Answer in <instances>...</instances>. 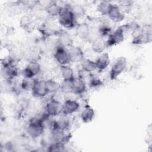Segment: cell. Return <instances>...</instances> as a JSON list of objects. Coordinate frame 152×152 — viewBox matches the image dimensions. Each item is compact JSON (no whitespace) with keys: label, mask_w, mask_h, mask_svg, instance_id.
I'll return each mask as SVG.
<instances>
[{"label":"cell","mask_w":152,"mask_h":152,"mask_svg":"<svg viewBox=\"0 0 152 152\" xmlns=\"http://www.w3.org/2000/svg\"><path fill=\"white\" fill-rule=\"evenodd\" d=\"M92 75L93 74L91 72L87 71L81 68L78 70V78L83 80L84 81L86 80L88 81Z\"/></svg>","instance_id":"d6a6232c"},{"label":"cell","mask_w":152,"mask_h":152,"mask_svg":"<svg viewBox=\"0 0 152 152\" xmlns=\"http://www.w3.org/2000/svg\"><path fill=\"white\" fill-rule=\"evenodd\" d=\"M45 126L42 120V116L31 119L27 127V132L32 138H37L43 135Z\"/></svg>","instance_id":"3957f363"},{"label":"cell","mask_w":152,"mask_h":152,"mask_svg":"<svg viewBox=\"0 0 152 152\" xmlns=\"http://www.w3.org/2000/svg\"><path fill=\"white\" fill-rule=\"evenodd\" d=\"M81 63V68L89 71V72H92L94 70L96 69V66L95 64V61H93L90 59L87 58H84Z\"/></svg>","instance_id":"484cf974"},{"label":"cell","mask_w":152,"mask_h":152,"mask_svg":"<svg viewBox=\"0 0 152 152\" xmlns=\"http://www.w3.org/2000/svg\"><path fill=\"white\" fill-rule=\"evenodd\" d=\"M127 66L126 59L124 56L118 58L112 65L109 72V78L111 80H116L122 72L125 71Z\"/></svg>","instance_id":"277c9868"},{"label":"cell","mask_w":152,"mask_h":152,"mask_svg":"<svg viewBox=\"0 0 152 152\" xmlns=\"http://www.w3.org/2000/svg\"><path fill=\"white\" fill-rule=\"evenodd\" d=\"M106 48V41L103 38L99 37L93 40L91 43V49L95 53H101Z\"/></svg>","instance_id":"ffe728a7"},{"label":"cell","mask_w":152,"mask_h":152,"mask_svg":"<svg viewBox=\"0 0 152 152\" xmlns=\"http://www.w3.org/2000/svg\"><path fill=\"white\" fill-rule=\"evenodd\" d=\"M59 72L64 80H72L75 78L72 68L68 65H61Z\"/></svg>","instance_id":"44dd1931"},{"label":"cell","mask_w":152,"mask_h":152,"mask_svg":"<svg viewBox=\"0 0 152 152\" xmlns=\"http://www.w3.org/2000/svg\"><path fill=\"white\" fill-rule=\"evenodd\" d=\"M112 5L109 1H101L97 5V11L103 15H107Z\"/></svg>","instance_id":"cb8c5ba5"},{"label":"cell","mask_w":152,"mask_h":152,"mask_svg":"<svg viewBox=\"0 0 152 152\" xmlns=\"http://www.w3.org/2000/svg\"><path fill=\"white\" fill-rule=\"evenodd\" d=\"M86 91V82L79 78H74L72 80V93L75 94H83Z\"/></svg>","instance_id":"ac0fdd59"},{"label":"cell","mask_w":152,"mask_h":152,"mask_svg":"<svg viewBox=\"0 0 152 152\" xmlns=\"http://www.w3.org/2000/svg\"><path fill=\"white\" fill-rule=\"evenodd\" d=\"M71 7V5L69 4H65L63 6L58 16L59 23L68 29L74 28L77 25L76 17L72 13Z\"/></svg>","instance_id":"7a4b0ae2"},{"label":"cell","mask_w":152,"mask_h":152,"mask_svg":"<svg viewBox=\"0 0 152 152\" xmlns=\"http://www.w3.org/2000/svg\"><path fill=\"white\" fill-rule=\"evenodd\" d=\"M68 52L71 62H81L84 58V52L80 46L72 45L69 48Z\"/></svg>","instance_id":"30bf717a"},{"label":"cell","mask_w":152,"mask_h":152,"mask_svg":"<svg viewBox=\"0 0 152 152\" xmlns=\"http://www.w3.org/2000/svg\"><path fill=\"white\" fill-rule=\"evenodd\" d=\"M36 80L34 78H24L20 84L21 88L23 90L31 91Z\"/></svg>","instance_id":"4316f807"},{"label":"cell","mask_w":152,"mask_h":152,"mask_svg":"<svg viewBox=\"0 0 152 152\" xmlns=\"http://www.w3.org/2000/svg\"><path fill=\"white\" fill-rule=\"evenodd\" d=\"M32 95L37 98H42L49 94L46 82L43 80H36L31 90Z\"/></svg>","instance_id":"9c48e42d"},{"label":"cell","mask_w":152,"mask_h":152,"mask_svg":"<svg viewBox=\"0 0 152 152\" xmlns=\"http://www.w3.org/2000/svg\"><path fill=\"white\" fill-rule=\"evenodd\" d=\"M95 116V112L93 107L87 104L81 112V119L84 123H89L92 121Z\"/></svg>","instance_id":"d6986e66"},{"label":"cell","mask_w":152,"mask_h":152,"mask_svg":"<svg viewBox=\"0 0 152 152\" xmlns=\"http://www.w3.org/2000/svg\"><path fill=\"white\" fill-rule=\"evenodd\" d=\"M71 11L75 17H80L85 15L86 14V9L80 4H75L71 5Z\"/></svg>","instance_id":"f546056e"},{"label":"cell","mask_w":152,"mask_h":152,"mask_svg":"<svg viewBox=\"0 0 152 152\" xmlns=\"http://www.w3.org/2000/svg\"><path fill=\"white\" fill-rule=\"evenodd\" d=\"M53 56L56 62L61 65H68L71 62L68 49L58 44L55 47Z\"/></svg>","instance_id":"52a82bcc"},{"label":"cell","mask_w":152,"mask_h":152,"mask_svg":"<svg viewBox=\"0 0 152 152\" xmlns=\"http://www.w3.org/2000/svg\"><path fill=\"white\" fill-rule=\"evenodd\" d=\"M124 30L122 26H119L113 32H112L108 37L106 41V48L112 47L113 46L118 45L124 40Z\"/></svg>","instance_id":"8992f818"},{"label":"cell","mask_w":152,"mask_h":152,"mask_svg":"<svg viewBox=\"0 0 152 152\" xmlns=\"http://www.w3.org/2000/svg\"><path fill=\"white\" fill-rule=\"evenodd\" d=\"M98 33L100 37L101 38H103L106 36L109 37V35L112 33V28L107 24H103L99 28Z\"/></svg>","instance_id":"1f68e13d"},{"label":"cell","mask_w":152,"mask_h":152,"mask_svg":"<svg viewBox=\"0 0 152 152\" xmlns=\"http://www.w3.org/2000/svg\"><path fill=\"white\" fill-rule=\"evenodd\" d=\"M51 129H58L61 131H66L69 127V121L67 116L64 115L58 119L53 121L50 124Z\"/></svg>","instance_id":"4fadbf2b"},{"label":"cell","mask_w":152,"mask_h":152,"mask_svg":"<svg viewBox=\"0 0 152 152\" xmlns=\"http://www.w3.org/2000/svg\"><path fill=\"white\" fill-rule=\"evenodd\" d=\"M58 44L66 48H70L73 45V40L69 33L65 31H60L57 34Z\"/></svg>","instance_id":"5bb4252c"},{"label":"cell","mask_w":152,"mask_h":152,"mask_svg":"<svg viewBox=\"0 0 152 152\" xmlns=\"http://www.w3.org/2000/svg\"><path fill=\"white\" fill-rule=\"evenodd\" d=\"M63 103L59 100L52 98L45 106V112L50 116H56L62 113Z\"/></svg>","instance_id":"5b68a950"},{"label":"cell","mask_w":152,"mask_h":152,"mask_svg":"<svg viewBox=\"0 0 152 152\" xmlns=\"http://www.w3.org/2000/svg\"><path fill=\"white\" fill-rule=\"evenodd\" d=\"M152 40V26L150 24L144 25L142 27L132 32V43L139 45L150 43Z\"/></svg>","instance_id":"6da1fadb"},{"label":"cell","mask_w":152,"mask_h":152,"mask_svg":"<svg viewBox=\"0 0 152 152\" xmlns=\"http://www.w3.org/2000/svg\"><path fill=\"white\" fill-rule=\"evenodd\" d=\"M2 75L6 81H11L18 75V69L15 65H12L7 67H2Z\"/></svg>","instance_id":"e0dca14e"},{"label":"cell","mask_w":152,"mask_h":152,"mask_svg":"<svg viewBox=\"0 0 152 152\" xmlns=\"http://www.w3.org/2000/svg\"><path fill=\"white\" fill-rule=\"evenodd\" d=\"M41 71V66L37 61H30L27 65L21 70L24 78H34Z\"/></svg>","instance_id":"ba28073f"},{"label":"cell","mask_w":152,"mask_h":152,"mask_svg":"<svg viewBox=\"0 0 152 152\" xmlns=\"http://www.w3.org/2000/svg\"><path fill=\"white\" fill-rule=\"evenodd\" d=\"M80 108V103L75 100L66 99L63 103L62 114L65 116L76 112Z\"/></svg>","instance_id":"8fae6325"},{"label":"cell","mask_w":152,"mask_h":152,"mask_svg":"<svg viewBox=\"0 0 152 152\" xmlns=\"http://www.w3.org/2000/svg\"><path fill=\"white\" fill-rule=\"evenodd\" d=\"M49 93H56L60 90L61 84L53 79H48L45 81Z\"/></svg>","instance_id":"d4e9b609"},{"label":"cell","mask_w":152,"mask_h":152,"mask_svg":"<svg viewBox=\"0 0 152 152\" xmlns=\"http://www.w3.org/2000/svg\"><path fill=\"white\" fill-rule=\"evenodd\" d=\"M107 15L114 23H119L125 18V14L121 11L119 6L116 4L112 5Z\"/></svg>","instance_id":"7c38bea8"},{"label":"cell","mask_w":152,"mask_h":152,"mask_svg":"<svg viewBox=\"0 0 152 152\" xmlns=\"http://www.w3.org/2000/svg\"><path fill=\"white\" fill-rule=\"evenodd\" d=\"M119 4L124 7H129L131 6L133 4V2L132 1H128V0H124V1H120L118 2Z\"/></svg>","instance_id":"e575fe53"},{"label":"cell","mask_w":152,"mask_h":152,"mask_svg":"<svg viewBox=\"0 0 152 152\" xmlns=\"http://www.w3.org/2000/svg\"><path fill=\"white\" fill-rule=\"evenodd\" d=\"M47 150L50 152H62L65 150V143L61 142H52L49 146L48 147Z\"/></svg>","instance_id":"83f0119b"},{"label":"cell","mask_w":152,"mask_h":152,"mask_svg":"<svg viewBox=\"0 0 152 152\" xmlns=\"http://www.w3.org/2000/svg\"><path fill=\"white\" fill-rule=\"evenodd\" d=\"M75 33L79 38L83 40H87L90 35V26L86 23L78 24L76 26Z\"/></svg>","instance_id":"9a60e30c"},{"label":"cell","mask_w":152,"mask_h":152,"mask_svg":"<svg viewBox=\"0 0 152 152\" xmlns=\"http://www.w3.org/2000/svg\"><path fill=\"white\" fill-rule=\"evenodd\" d=\"M110 62V59L109 53L107 52L103 53L101 54L95 61L96 69L100 71H103L107 68Z\"/></svg>","instance_id":"2e32d148"},{"label":"cell","mask_w":152,"mask_h":152,"mask_svg":"<svg viewBox=\"0 0 152 152\" xmlns=\"http://www.w3.org/2000/svg\"><path fill=\"white\" fill-rule=\"evenodd\" d=\"M62 7L58 5L56 2H51L45 8V10L51 17L59 16Z\"/></svg>","instance_id":"7402d4cb"},{"label":"cell","mask_w":152,"mask_h":152,"mask_svg":"<svg viewBox=\"0 0 152 152\" xmlns=\"http://www.w3.org/2000/svg\"><path fill=\"white\" fill-rule=\"evenodd\" d=\"M20 27L28 32L31 31L33 27V21L31 18L28 15H23L20 20Z\"/></svg>","instance_id":"603a6c76"},{"label":"cell","mask_w":152,"mask_h":152,"mask_svg":"<svg viewBox=\"0 0 152 152\" xmlns=\"http://www.w3.org/2000/svg\"><path fill=\"white\" fill-rule=\"evenodd\" d=\"M88 84L91 88H97L103 85L102 80L98 77L94 75L93 74L88 81Z\"/></svg>","instance_id":"f1b7e54d"},{"label":"cell","mask_w":152,"mask_h":152,"mask_svg":"<svg viewBox=\"0 0 152 152\" xmlns=\"http://www.w3.org/2000/svg\"><path fill=\"white\" fill-rule=\"evenodd\" d=\"M22 5H24L27 8H33L36 5L39 4V1H21Z\"/></svg>","instance_id":"836d02e7"},{"label":"cell","mask_w":152,"mask_h":152,"mask_svg":"<svg viewBox=\"0 0 152 152\" xmlns=\"http://www.w3.org/2000/svg\"><path fill=\"white\" fill-rule=\"evenodd\" d=\"M72 80H63V81L62 82V83L60 84H61L60 90L64 93H72Z\"/></svg>","instance_id":"4dcf8cb0"}]
</instances>
